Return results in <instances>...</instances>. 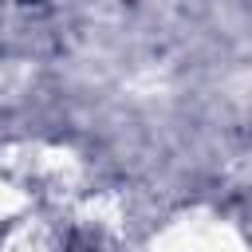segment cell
<instances>
[{
  "mask_svg": "<svg viewBox=\"0 0 252 252\" xmlns=\"http://www.w3.org/2000/svg\"><path fill=\"white\" fill-rule=\"evenodd\" d=\"M32 205H35V201L28 197V189H24L16 177H8V173L0 169V228L12 224V220H16L24 209H32Z\"/></svg>",
  "mask_w": 252,
  "mask_h": 252,
  "instance_id": "7a4b0ae2",
  "label": "cell"
},
{
  "mask_svg": "<svg viewBox=\"0 0 252 252\" xmlns=\"http://www.w3.org/2000/svg\"><path fill=\"white\" fill-rule=\"evenodd\" d=\"M142 252H252V244L224 217L181 213V217H169L161 228H154Z\"/></svg>",
  "mask_w": 252,
  "mask_h": 252,
  "instance_id": "6da1fadb",
  "label": "cell"
}]
</instances>
